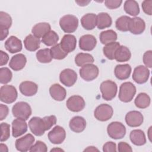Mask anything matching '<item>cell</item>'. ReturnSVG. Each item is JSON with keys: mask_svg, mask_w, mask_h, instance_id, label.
I'll return each mask as SVG.
<instances>
[{"mask_svg": "<svg viewBox=\"0 0 152 152\" xmlns=\"http://www.w3.org/2000/svg\"><path fill=\"white\" fill-rule=\"evenodd\" d=\"M56 123V118L54 115L40 117H33L28 122L30 131L36 136H42L46 131L50 129Z\"/></svg>", "mask_w": 152, "mask_h": 152, "instance_id": "1", "label": "cell"}, {"mask_svg": "<svg viewBox=\"0 0 152 152\" xmlns=\"http://www.w3.org/2000/svg\"><path fill=\"white\" fill-rule=\"evenodd\" d=\"M27 131V124L26 120L22 118L15 119L12 122V135L14 137H18Z\"/></svg>", "mask_w": 152, "mask_h": 152, "instance_id": "17", "label": "cell"}, {"mask_svg": "<svg viewBox=\"0 0 152 152\" xmlns=\"http://www.w3.org/2000/svg\"><path fill=\"white\" fill-rule=\"evenodd\" d=\"M20 92L25 96H33L38 90V86L34 82L25 81L22 82L19 86Z\"/></svg>", "mask_w": 152, "mask_h": 152, "instance_id": "22", "label": "cell"}, {"mask_svg": "<svg viewBox=\"0 0 152 152\" xmlns=\"http://www.w3.org/2000/svg\"><path fill=\"white\" fill-rule=\"evenodd\" d=\"M91 1H75V2L80 6H86Z\"/></svg>", "mask_w": 152, "mask_h": 152, "instance_id": "52", "label": "cell"}, {"mask_svg": "<svg viewBox=\"0 0 152 152\" xmlns=\"http://www.w3.org/2000/svg\"><path fill=\"white\" fill-rule=\"evenodd\" d=\"M97 44L96 37L91 34L82 36L79 40L80 48L84 51H91L94 49Z\"/></svg>", "mask_w": 152, "mask_h": 152, "instance_id": "16", "label": "cell"}, {"mask_svg": "<svg viewBox=\"0 0 152 152\" xmlns=\"http://www.w3.org/2000/svg\"><path fill=\"white\" fill-rule=\"evenodd\" d=\"M0 55H1V62H0V65L3 66L4 65H6L9 60V56L8 55L4 52L2 50L0 51Z\"/></svg>", "mask_w": 152, "mask_h": 152, "instance_id": "51", "label": "cell"}, {"mask_svg": "<svg viewBox=\"0 0 152 152\" xmlns=\"http://www.w3.org/2000/svg\"><path fill=\"white\" fill-rule=\"evenodd\" d=\"M77 74L73 69L66 68L62 71L59 74L61 83L66 87L72 86L77 81Z\"/></svg>", "mask_w": 152, "mask_h": 152, "instance_id": "12", "label": "cell"}, {"mask_svg": "<svg viewBox=\"0 0 152 152\" xmlns=\"http://www.w3.org/2000/svg\"><path fill=\"white\" fill-rule=\"evenodd\" d=\"M50 96L56 101L64 100L66 96V91L65 88L59 84H54L49 88Z\"/></svg>", "mask_w": 152, "mask_h": 152, "instance_id": "25", "label": "cell"}, {"mask_svg": "<svg viewBox=\"0 0 152 152\" xmlns=\"http://www.w3.org/2000/svg\"><path fill=\"white\" fill-rule=\"evenodd\" d=\"M152 7V0H145L142 2V8L143 11L149 15L152 14L151 12Z\"/></svg>", "mask_w": 152, "mask_h": 152, "instance_id": "47", "label": "cell"}, {"mask_svg": "<svg viewBox=\"0 0 152 152\" xmlns=\"http://www.w3.org/2000/svg\"><path fill=\"white\" fill-rule=\"evenodd\" d=\"M50 52L52 58L58 60H61L64 59L68 53L62 48L60 43L56 44L52 46V48H51L50 49Z\"/></svg>", "mask_w": 152, "mask_h": 152, "instance_id": "41", "label": "cell"}, {"mask_svg": "<svg viewBox=\"0 0 152 152\" xmlns=\"http://www.w3.org/2000/svg\"><path fill=\"white\" fill-rule=\"evenodd\" d=\"M103 151L104 152H115L116 151V145L112 141H108L103 145Z\"/></svg>", "mask_w": 152, "mask_h": 152, "instance_id": "48", "label": "cell"}, {"mask_svg": "<svg viewBox=\"0 0 152 152\" xmlns=\"http://www.w3.org/2000/svg\"><path fill=\"white\" fill-rule=\"evenodd\" d=\"M36 55L37 61L40 63H49L52 59L50 49L48 48L39 50Z\"/></svg>", "mask_w": 152, "mask_h": 152, "instance_id": "39", "label": "cell"}, {"mask_svg": "<svg viewBox=\"0 0 152 152\" xmlns=\"http://www.w3.org/2000/svg\"><path fill=\"white\" fill-rule=\"evenodd\" d=\"M1 141H5L7 140L10 136V125L5 122L1 124Z\"/></svg>", "mask_w": 152, "mask_h": 152, "instance_id": "43", "label": "cell"}, {"mask_svg": "<svg viewBox=\"0 0 152 152\" xmlns=\"http://www.w3.org/2000/svg\"><path fill=\"white\" fill-rule=\"evenodd\" d=\"M131 141L135 145H143L146 142V138L144 132L141 129L132 130L129 134Z\"/></svg>", "mask_w": 152, "mask_h": 152, "instance_id": "29", "label": "cell"}, {"mask_svg": "<svg viewBox=\"0 0 152 152\" xmlns=\"http://www.w3.org/2000/svg\"><path fill=\"white\" fill-rule=\"evenodd\" d=\"M150 75V71L144 65H139L135 68L133 74L132 79L137 84H144L147 81Z\"/></svg>", "mask_w": 152, "mask_h": 152, "instance_id": "14", "label": "cell"}, {"mask_svg": "<svg viewBox=\"0 0 152 152\" xmlns=\"http://www.w3.org/2000/svg\"><path fill=\"white\" fill-rule=\"evenodd\" d=\"M84 151H99L98 149H97L95 147H93V146H90V147H88L86 149H85L84 150Z\"/></svg>", "mask_w": 152, "mask_h": 152, "instance_id": "54", "label": "cell"}, {"mask_svg": "<svg viewBox=\"0 0 152 152\" xmlns=\"http://www.w3.org/2000/svg\"><path fill=\"white\" fill-rule=\"evenodd\" d=\"M135 93V86L131 82H125L120 86L118 97L121 102L128 103L133 99Z\"/></svg>", "mask_w": 152, "mask_h": 152, "instance_id": "2", "label": "cell"}, {"mask_svg": "<svg viewBox=\"0 0 152 152\" xmlns=\"http://www.w3.org/2000/svg\"><path fill=\"white\" fill-rule=\"evenodd\" d=\"M26 62L27 59L25 55L18 53L11 58L9 62V66L14 71H20L25 66Z\"/></svg>", "mask_w": 152, "mask_h": 152, "instance_id": "23", "label": "cell"}, {"mask_svg": "<svg viewBox=\"0 0 152 152\" xmlns=\"http://www.w3.org/2000/svg\"><path fill=\"white\" fill-rule=\"evenodd\" d=\"M60 45L65 52L69 53L75 50L77 45V39L74 35L65 34L62 38Z\"/></svg>", "mask_w": 152, "mask_h": 152, "instance_id": "21", "label": "cell"}, {"mask_svg": "<svg viewBox=\"0 0 152 152\" xmlns=\"http://www.w3.org/2000/svg\"><path fill=\"white\" fill-rule=\"evenodd\" d=\"M55 150H59V151H64L63 150H62V149H58V148H53V149H52L51 150H50V151H55Z\"/></svg>", "mask_w": 152, "mask_h": 152, "instance_id": "55", "label": "cell"}, {"mask_svg": "<svg viewBox=\"0 0 152 152\" xmlns=\"http://www.w3.org/2000/svg\"><path fill=\"white\" fill-rule=\"evenodd\" d=\"M12 24V19L11 16L7 12H0V28L1 34L6 37L8 35L9 28Z\"/></svg>", "mask_w": 152, "mask_h": 152, "instance_id": "20", "label": "cell"}, {"mask_svg": "<svg viewBox=\"0 0 152 152\" xmlns=\"http://www.w3.org/2000/svg\"><path fill=\"white\" fill-rule=\"evenodd\" d=\"M124 9L127 14L132 16H137L140 13L138 4L134 0L126 1L124 3Z\"/></svg>", "mask_w": 152, "mask_h": 152, "instance_id": "33", "label": "cell"}, {"mask_svg": "<svg viewBox=\"0 0 152 152\" xmlns=\"http://www.w3.org/2000/svg\"><path fill=\"white\" fill-rule=\"evenodd\" d=\"M130 20L131 18L126 15H123L119 17L115 22L116 28L121 31H128Z\"/></svg>", "mask_w": 152, "mask_h": 152, "instance_id": "40", "label": "cell"}, {"mask_svg": "<svg viewBox=\"0 0 152 152\" xmlns=\"http://www.w3.org/2000/svg\"><path fill=\"white\" fill-rule=\"evenodd\" d=\"M113 113V110L111 106L107 104H101L96 108L94 116L98 121L104 122L110 119Z\"/></svg>", "mask_w": 152, "mask_h": 152, "instance_id": "8", "label": "cell"}, {"mask_svg": "<svg viewBox=\"0 0 152 152\" xmlns=\"http://www.w3.org/2000/svg\"><path fill=\"white\" fill-rule=\"evenodd\" d=\"M26 49L30 52H34L40 48V40L33 34H28L24 40Z\"/></svg>", "mask_w": 152, "mask_h": 152, "instance_id": "28", "label": "cell"}, {"mask_svg": "<svg viewBox=\"0 0 152 152\" xmlns=\"http://www.w3.org/2000/svg\"><path fill=\"white\" fill-rule=\"evenodd\" d=\"M49 141L54 144H59L64 142L66 137V132L61 126H55L48 135Z\"/></svg>", "mask_w": 152, "mask_h": 152, "instance_id": "13", "label": "cell"}, {"mask_svg": "<svg viewBox=\"0 0 152 152\" xmlns=\"http://www.w3.org/2000/svg\"><path fill=\"white\" fill-rule=\"evenodd\" d=\"M145 28L144 21L140 17L131 18L128 31L134 34H140Z\"/></svg>", "mask_w": 152, "mask_h": 152, "instance_id": "18", "label": "cell"}, {"mask_svg": "<svg viewBox=\"0 0 152 152\" xmlns=\"http://www.w3.org/2000/svg\"><path fill=\"white\" fill-rule=\"evenodd\" d=\"M122 3V1L121 0H113V1H110V0H106L104 1V4L106 7L109 8V9H116L119 8L121 5Z\"/></svg>", "mask_w": 152, "mask_h": 152, "instance_id": "45", "label": "cell"}, {"mask_svg": "<svg viewBox=\"0 0 152 152\" xmlns=\"http://www.w3.org/2000/svg\"><path fill=\"white\" fill-rule=\"evenodd\" d=\"M59 40V36L53 30L49 31L42 39V42L48 46L56 45Z\"/></svg>", "mask_w": 152, "mask_h": 152, "instance_id": "38", "label": "cell"}, {"mask_svg": "<svg viewBox=\"0 0 152 152\" xmlns=\"http://www.w3.org/2000/svg\"><path fill=\"white\" fill-rule=\"evenodd\" d=\"M100 90L104 100L109 101L112 100L116 95L118 87L116 84L111 80H106L102 82L100 86Z\"/></svg>", "mask_w": 152, "mask_h": 152, "instance_id": "5", "label": "cell"}, {"mask_svg": "<svg viewBox=\"0 0 152 152\" xmlns=\"http://www.w3.org/2000/svg\"><path fill=\"white\" fill-rule=\"evenodd\" d=\"M12 113L16 118H22L27 120L31 116L32 111L28 103L25 102H19L12 106Z\"/></svg>", "mask_w": 152, "mask_h": 152, "instance_id": "4", "label": "cell"}, {"mask_svg": "<svg viewBox=\"0 0 152 152\" xmlns=\"http://www.w3.org/2000/svg\"><path fill=\"white\" fill-rule=\"evenodd\" d=\"M107 132L111 138L118 140L124 137L126 134V128L122 123L115 121L108 125Z\"/></svg>", "mask_w": 152, "mask_h": 152, "instance_id": "7", "label": "cell"}, {"mask_svg": "<svg viewBox=\"0 0 152 152\" xmlns=\"http://www.w3.org/2000/svg\"><path fill=\"white\" fill-rule=\"evenodd\" d=\"M100 42L103 45L114 42L117 40V34L112 30H107L100 33L99 36Z\"/></svg>", "mask_w": 152, "mask_h": 152, "instance_id": "34", "label": "cell"}, {"mask_svg": "<svg viewBox=\"0 0 152 152\" xmlns=\"http://www.w3.org/2000/svg\"><path fill=\"white\" fill-rule=\"evenodd\" d=\"M18 93L15 87L12 85L2 86L0 88V99L5 103L10 104L14 102Z\"/></svg>", "mask_w": 152, "mask_h": 152, "instance_id": "6", "label": "cell"}, {"mask_svg": "<svg viewBox=\"0 0 152 152\" xmlns=\"http://www.w3.org/2000/svg\"><path fill=\"white\" fill-rule=\"evenodd\" d=\"M5 49L11 53L19 52L22 50L23 45L21 40L14 36H11L5 42Z\"/></svg>", "mask_w": 152, "mask_h": 152, "instance_id": "19", "label": "cell"}, {"mask_svg": "<svg viewBox=\"0 0 152 152\" xmlns=\"http://www.w3.org/2000/svg\"><path fill=\"white\" fill-rule=\"evenodd\" d=\"M98 67L92 64H86L80 69V77L85 81H90L96 79L99 75Z\"/></svg>", "mask_w": 152, "mask_h": 152, "instance_id": "9", "label": "cell"}, {"mask_svg": "<svg viewBox=\"0 0 152 152\" xmlns=\"http://www.w3.org/2000/svg\"><path fill=\"white\" fill-rule=\"evenodd\" d=\"M50 25L48 23H39L33 26L31 32L38 38H42L47 33L50 31Z\"/></svg>", "mask_w": 152, "mask_h": 152, "instance_id": "31", "label": "cell"}, {"mask_svg": "<svg viewBox=\"0 0 152 152\" xmlns=\"http://www.w3.org/2000/svg\"><path fill=\"white\" fill-rule=\"evenodd\" d=\"M12 77V74L8 68L2 67L0 69V83L1 84H7L10 82Z\"/></svg>", "mask_w": 152, "mask_h": 152, "instance_id": "42", "label": "cell"}, {"mask_svg": "<svg viewBox=\"0 0 152 152\" xmlns=\"http://www.w3.org/2000/svg\"><path fill=\"white\" fill-rule=\"evenodd\" d=\"M115 77L120 80H124L128 78L131 72V67L129 64L117 65L114 70Z\"/></svg>", "mask_w": 152, "mask_h": 152, "instance_id": "27", "label": "cell"}, {"mask_svg": "<svg viewBox=\"0 0 152 152\" xmlns=\"http://www.w3.org/2000/svg\"><path fill=\"white\" fill-rule=\"evenodd\" d=\"M67 108L72 112H78L84 109L86 103L84 99L78 95H74L68 98L66 103Z\"/></svg>", "mask_w": 152, "mask_h": 152, "instance_id": "10", "label": "cell"}, {"mask_svg": "<svg viewBox=\"0 0 152 152\" xmlns=\"http://www.w3.org/2000/svg\"><path fill=\"white\" fill-rule=\"evenodd\" d=\"M9 109L8 107L5 104H0V120H4L8 115Z\"/></svg>", "mask_w": 152, "mask_h": 152, "instance_id": "50", "label": "cell"}, {"mask_svg": "<svg viewBox=\"0 0 152 152\" xmlns=\"http://www.w3.org/2000/svg\"><path fill=\"white\" fill-rule=\"evenodd\" d=\"M69 126L71 131L76 133H80L85 129L86 127V121L82 116H76L70 120Z\"/></svg>", "mask_w": 152, "mask_h": 152, "instance_id": "24", "label": "cell"}, {"mask_svg": "<svg viewBox=\"0 0 152 152\" xmlns=\"http://www.w3.org/2000/svg\"><path fill=\"white\" fill-rule=\"evenodd\" d=\"M94 61L93 56L87 53H78L75 57V62L78 66H83L86 64H92Z\"/></svg>", "mask_w": 152, "mask_h": 152, "instance_id": "36", "label": "cell"}, {"mask_svg": "<svg viewBox=\"0 0 152 152\" xmlns=\"http://www.w3.org/2000/svg\"><path fill=\"white\" fill-rule=\"evenodd\" d=\"M34 137L31 134H27L24 137L20 138L15 141V146L16 149L21 152L29 151L34 142Z\"/></svg>", "mask_w": 152, "mask_h": 152, "instance_id": "11", "label": "cell"}, {"mask_svg": "<svg viewBox=\"0 0 152 152\" xmlns=\"http://www.w3.org/2000/svg\"><path fill=\"white\" fill-rule=\"evenodd\" d=\"M59 26L65 33H71L77 30L78 26V20L75 15H65L61 18Z\"/></svg>", "mask_w": 152, "mask_h": 152, "instance_id": "3", "label": "cell"}, {"mask_svg": "<svg viewBox=\"0 0 152 152\" xmlns=\"http://www.w3.org/2000/svg\"><path fill=\"white\" fill-rule=\"evenodd\" d=\"M112 23L111 17L106 12H100L97 15V27L99 29H104L110 27Z\"/></svg>", "mask_w": 152, "mask_h": 152, "instance_id": "32", "label": "cell"}, {"mask_svg": "<svg viewBox=\"0 0 152 152\" xmlns=\"http://www.w3.org/2000/svg\"><path fill=\"white\" fill-rule=\"evenodd\" d=\"M81 24L83 27L86 30H93L97 24V15L93 13L86 14L82 17Z\"/></svg>", "mask_w": 152, "mask_h": 152, "instance_id": "26", "label": "cell"}, {"mask_svg": "<svg viewBox=\"0 0 152 152\" xmlns=\"http://www.w3.org/2000/svg\"><path fill=\"white\" fill-rule=\"evenodd\" d=\"M131 57V53L129 49L125 46H120L115 53V59L119 62L128 61Z\"/></svg>", "mask_w": 152, "mask_h": 152, "instance_id": "30", "label": "cell"}, {"mask_svg": "<svg viewBox=\"0 0 152 152\" xmlns=\"http://www.w3.org/2000/svg\"><path fill=\"white\" fill-rule=\"evenodd\" d=\"M152 51L151 50L145 52L143 55V62L147 68H151L152 66Z\"/></svg>", "mask_w": 152, "mask_h": 152, "instance_id": "46", "label": "cell"}, {"mask_svg": "<svg viewBox=\"0 0 152 152\" xmlns=\"http://www.w3.org/2000/svg\"><path fill=\"white\" fill-rule=\"evenodd\" d=\"M118 150L120 152H124V151H132V149L131 147L125 142H119L118 143Z\"/></svg>", "mask_w": 152, "mask_h": 152, "instance_id": "49", "label": "cell"}, {"mask_svg": "<svg viewBox=\"0 0 152 152\" xmlns=\"http://www.w3.org/2000/svg\"><path fill=\"white\" fill-rule=\"evenodd\" d=\"M119 42H114L105 45L103 48V52L104 56L110 60L115 59V53L117 49L120 46Z\"/></svg>", "mask_w": 152, "mask_h": 152, "instance_id": "35", "label": "cell"}, {"mask_svg": "<svg viewBox=\"0 0 152 152\" xmlns=\"http://www.w3.org/2000/svg\"><path fill=\"white\" fill-rule=\"evenodd\" d=\"M144 121V117L141 112L132 110L128 112L125 116V122L131 127H137L140 126Z\"/></svg>", "mask_w": 152, "mask_h": 152, "instance_id": "15", "label": "cell"}, {"mask_svg": "<svg viewBox=\"0 0 152 152\" xmlns=\"http://www.w3.org/2000/svg\"><path fill=\"white\" fill-rule=\"evenodd\" d=\"M134 103L138 108H147L150 104V97L147 93H140L136 97Z\"/></svg>", "mask_w": 152, "mask_h": 152, "instance_id": "37", "label": "cell"}, {"mask_svg": "<svg viewBox=\"0 0 152 152\" xmlns=\"http://www.w3.org/2000/svg\"><path fill=\"white\" fill-rule=\"evenodd\" d=\"M0 150L2 152L8 151V149L7 148V146L5 144H4L2 143H1V145H0Z\"/></svg>", "mask_w": 152, "mask_h": 152, "instance_id": "53", "label": "cell"}, {"mask_svg": "<svg viewBox=\"0 0 152 152\" xmlns=\"http://www.w3.org/2000/svg\"><path fill=\"white\" fill-rule=\"evenodd\" d=\"M30 151H40V152H46L48 148L46 145L41 141H37L33 145L29 150Z\"/></svg>", "mask_w": 152, "mask_h": 152, "instance_id": "44", "label": "cell"}]
</instances>
